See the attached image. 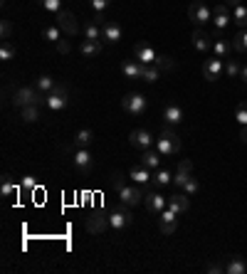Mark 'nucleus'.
Instances as JSON below:
<instances>
[{
    "mask_svg": "<svg viewBox=\"0 0 247 274\" xmlns=\"http://www.w3.org/2000/svg\"><path fill=\"white\" fill-rule=\"evenodd\" d=\"M121 107H124V111H129V114H133V116H141V114H146L149 101H146V96H144V94L131 91V94H126V96L121 99Z\"/></svg>",
    "mask_w": 247,
    "mask_h": 274,
    "instance_id": "5",
    "label": "nucleus"
},
{
    "mask_svg": "<svg viewBox=\"0 0 247 274\" xmlns=\"http://www.w3.org/2000/svg\"><path fill=\"white\" fill-rule=\"evenodd\" d=\"M101 40L109 45H116L121 40V25L114 20H107V25H101Z\"/></svg>",
    "mask_w": 247,
    "mask_h": 274,
    "instance_id": "16",
    "label": "nucleus"
},
{
    "mask_svg": "<svg viewBox=\"0 0 247 274\" xmlns=\"http://www.w3.org/2000/svg\"><path fill=\"white\" fill-rule=\"evenodd\" d=\"M13 104L15 107H30V104H35L38 107V89H32V87H22V89L15 91V96H13Z\"/></svg>",
    "mask_w": 247,
    "mask_h": 274,
    "instance_id": "10",
    "label": "nucleus"
},
{
    "mask_svg": "<svg viewBox=\"0 0 247 274\" xmlns=\"http://www.w3.org/2000/svg\"><path fill=\"white\" fill-rule=\"evenodd\" d=\"M57 50L62 52V55H67V52H69V42H67V40H59V42H57Z\"/></svg>",
    "mask_w": 247,
    "mask_h": 274,
    "instance_id": "50",
    "label": "nucleus"
},
{
    "mask_svg": "<svg viewBox=\"0 0 247 274\" xmlns=\"http://www.w3.org/2000/svg\"><path fill=\"white\" fill-rule=\"evenodd\" d=\"M225 5L228 8H237V5H242V0H225Z\"/></svg>",
    "mask_w": 247,
    "mask_h": 274,
    "instance_id": "51",
    "label": "nucleus"
},
{
    "mask_svg": "<svg viewBox=\"0 0 247 274\" xmlns=\"http://www.w3.org/2000/svg\"><path fill=\"white\" fill-rule=\"evenodd\" d=\"M193 47L198 50V52H210L213 50V37L208 32H203V30H193Z\"/></svg>",
    "mask_w": 247,
    "mask_h": 274,
    "instance_id": "20",
    "label": "nucleus"
},
{
    "mask_svg": "<svg viewBox=\"0 0 247 274\" xmlns=\"http://www.w3.org/2000/svg\"><path fill=\"white\" fill-rule=\"evenodd\" d=\"M35 3H40V5H45V0H35Z\"/></svg>",
    "mask_w": 247,
    "mask_h": 274,
    "instance_id": "54",
    "label": "nucleus"
},
{
    "mask_svg": "<svg viewBox=\"0 0 247 274\" xmlns=\"http://www.w3.org/2000/svg\"><path fill=\"white\" fill-rule=\"evenodd\" d=\"M158 77H161V70H158V64H146V67H144V77H141L144 82L153 84V82H156Z\"/></svg>",
    "mask_w": 247,
    "mask_h": 274,
    "instance_id": "36",
    "label": "nucleus"
},
{
    "mask_svg": "<svg viewBox=\"0 0 247 274\" xmlns=\"http://www.w3.org/2000/svg\"><path fill=\"white\" fill-rule=\"evenodd\" d=\"M129 178H131L136 185H146V183H151L153 170H149L146 165L136 163V165H131V170H129Z\"/></svg>",
    "mask_w": 247,
    "mask_h": 274,
    "instance_id": "18",
    "label": "nucleus"
},
{
    "mask_svg": "<svg viewBox=\"0 0 247 274\" xmlns=\"http://www.w3.org/2000/svg\"><path fill=\"white\" fill-rule=\"evenodd\" d=\"M129 144L133 148H138V151H146V148H153V136L146 128H136V131H131V136H129Z\"/></svg>",
    "mask_w": 247,
    "mask_h": 274,
    "instance_id": "9",
    "label": "nucleus"
},
{
    "mask_svg": "<svg viewBox=\"0 0 247 274\" xmlns=\"http://www.w3.org/2000/svg\"><path fill=\"white\" fill-rule=\"evenodd\" d=\"M240 139H242V144H247V126L240 128Z\"/></svg>",
    "mask_w": 247,
    "mask_h": 274,
    "instance_id": "52",
    "label": "nucleus"
},
{
    "mask_svg": "<svg viewBox=\"0 0 247 274\" xmlns=\"http://www.w3.org/2000/svg\"><path fill=\"white\" fill-rule=\"evenodd\" d=\"M225 272H228V274H245V272H247L245 257L232 255V257L228 259V264H225Z\"/></svg>",
    "mask_w": 247,
    "mask_h": 274,
    "instance_id": "25",
    "label": "nucleus"
},
{
    "mask_svg": "<svg viewBox=\"0 0 247 274\" xmlns=\"http://www.w3.org/2000/svg\"><path fill=\"white\" fill-rule=\"evenodd\" d=\"M45 10H50V13H62V0H45V5H42Z\"/></svg>",
    "mask_w": 247,
    "mask_h": 274,
    "instance_id": "42",
    "label": "nucleus"
},
{
    "mask_svg": "<svg viewBox=\"0 0 247 274\" xmlns=\"http://www.w3.org/2000/svg\"><path fill=\"white\" fill-rule=\"evenodd\" d=\"M235 119L240 126H247V104H237L235 107Z\"/></svg>",
    "mask_w": 247,
    "mask_h": 274,
    "instance_id": "39",
    "label": "nucleus"
},
{
    "mask_svg": "<svg viewBox=\"0 0 247 274\" xmlns=\"http://www.w3.org/2000/svg\"><path fill=\"white\" fill-rule=\"evenodd\" d=\"M168 208H171L175 215H183V213H188L190 210V200L186 193H175L171 200H168Z\"/></svg>",
    "mask_w": 247,
    "mask_h": 274,
    "instance_id": "21",
    "label": "nucleus"
},
{
    "mask_svg": "<svg viewBox=\"0 0 247 274\" xmlns=\"http://www.w3.org/2000/svg\"><path fill=\"white\" fill-rule=\"evenodd\" d=\"M230 50H232V45H230L228 40H215L213 42V52H215V57H228L230 55Z\"/></svg>",
    "mask_w": 247,
    "mask_h": 274,
    "instance_id": "33",
    "label": "nucleus"
},
{
    "mask_svg": "<svg viewBox=\"0 0 247 274\" xmlns=\"http://www.w3.org/2000/svg\"><path fill=\"white\" fill-rule=\"evenodd\" d=\"M57 25L62 27V32H67V35H77L79 32V22L72 13H67V10H62L57 13Z\"/></svg>",
    "mask_w": 247,
    "mask_h": 274,
    "instance_id": "15",
    "label": "nucleus"
},
{
    "mask_svg": "<svg viewBox=\"0 0 247 274\" xmlns=\"http://www.w3.org/2000/svg\"><path fill=\"white\" fill-rule=\"evenodd\" d=\"M131 222H133V213L129 210V205H124V202L109 213V225H112L114 230H126Z\"/></svg>",
    "mask_w": 247,
    "mask_h": 274,
    "instance_id": "4",
    "label": "nucleus"
},
{
    "mask_svg": "<svg viewBox=\"0 0 247 274\" xmlns=\"http://www.w3.org/2000/svg\"><path fill=\"white\" fill-rule=\"evenodd\" d=\"M188 173H181V170H175V176H173V185H178V188H183L186 183H188Z\"/></svg>",
    "mask_w": 247,
    "mask_h": 274,
    "instance_id": "44",
    "label": "nucleus"
},
{
    "mask_svg": "<svg viewBox=\"0 0 247 274\" xmlns=\"http://www.w3.org/2000/svg\"><path fill=\"white\" fill-rule=\"evenodd\" d=\"M94 144V131L92 128H82V131H77V136H75V146L79 148H89Z\"/></svg>",
    "mask_w": 247,
    "mask_h": 274,
    "instance_id": "27",
    "label": "nucleus"
},
{
    "mask_svg": "<svg viewBox=\"0 0 247 274\" xmlns=\"http://www.w3.org/2000/svg\"><path fill=\"white\" fill-rule=\"evenodd\" d=\"M107 227H109V215H104L101 210H94V213L87 218V232L101 235V232H107Z\"/></svg>",
    "mask_w": 247,
    "mask_h": 274,
    "instance_id": "6",
    "label": "nucleus"
},
{
    "mask_svg": "<svg viewBox=\"0 0 247 274\" xmlns=\"http://www.w3.org/2000/svg\"><path fill=\"white\" fill-rule=\"evenodd\" d=\"M183 190H186L188 195H195V193H198V181H195V178L190 176V178H188V183L183 185Z\"/></svg>",
    "mask_w": 247,
    "mask_h": 274,
    "instance_id": "46",
    "label": "nucleus"
},
{
    "mask_svg": "<svg viewBox=\"0 0 247 274\" xmlns=\"http://www.w3.org/2000/svg\"><path fill=\"white\" fill-rule=\"evenodd\" d=\"M232 22L237 25V27H247V8L245 5H237V8H232Z\"/></svg>",
    "mask_w": 247,
    "mask_h": 274,
    "instance_id": "31",
    "label": "nucleus"
},
{
    "mask_svg": "<svg viewBox=\"0 0 247 274\" xmlns=\"http://www.w3.org/2000/svg\"><path fill=\"white\" fill-rule=\"evenodd\" d=\"M144 202H146V210L149 213H153V215H161L163 210H166V205H168V200L161 195V193H149V195H144Z\"/></svg>",
    "mask_w": 247,
    "mask_h": 274,
    "instance_id": "13",
    "label": "nucleus"
},
{
    "mask_svg": "<svg viewBox=\"0 0 247 274\" xmlns=\"http://www.w3.org/2000/svg\"><path fill=\"white\" fill-rule=\"evenodd\" d=\"M67 104H69V89L64 84H55V89L47 94V104L45 107H50L52 111H62L67 109Z\"/></svg>",
    "mask_w": 247,
    "mask_h": 274,
    "instance_id": "3",
    "label": "nucleus"
},
{
    "mask_svg": "<svg viewBox=\"0 0 247 274\" xmlns=\"http://www.w3.org/2000/svg\"><path fill=\"white\" fill-rule=\"evenodd\" d=\"M18 190V185H15V178L10 176V173H3V183H0V195L3 198H10L13 193Z\"/></svg>",
    "mask_w": 247,
    "mask_h": 274,
    "instance_id": "28",
    "label": "nucleus"
},
{
    "mask_svg": "<svg viewBox=\"0 0 247 274\" xmlns=\"http://www.w3.org/2000/svg\"><path fill=\"white\" fill-rule=\"evenodd\" d=\"M79 52H82V57H96L101 52V42L99 40H84L79 45Z\"/></svg>",
    "mask_w": 247,
    "mask_h": 274,
    "instance_id": "26",
    "label": "nucleus"
},
{
    "mask_svg": "<svg viewBox=\"0 0 247 274\" xmlns=\"http://www.w3.org/2000/svg\"><path fill=\"white\" fill-rule=\"evenodd\" d=\"M175 227H178L175 213H173L171 208H168V210H163V213H161V218H158V230H161V235H173V232H175Z\"/></svg>",
    "mask_w": 247,
    "mask_h": 274,
    "instance_id": "14",
    "label": "nucleus"
},
{
    "mask_svg": "<svg viewBox=\"0 0 247 274\" xmlns=\"http://www.w3.org/2000/svg\"><path fill=\"white\" fill-rule=\"evenodd\" d=\"M178 170H181V173H188V176H193V163H190V161H181V163H178Z\"/></svg>",
    "mask_w": 247,
    "mask_h": 274,
    "instance_id": "48",
    "label": "nucleus"
},
{
    "mask_svg": "<svg viewBox=\"0 0 247 274\" xmlns=\"http://www.w3.org/2000/svg\"><path fill=\"white\" fill-rule=\"evenodd\" d=\"M225 72H228V77H240V72H242V67H240V62H228V67H225Z\"/></svg>",
    "mask_w": 247,
    "mask_h": 274,
    "instance_id": "43",
    "label": "nucleus"
},
{
    "mask_svg": "<svg viewBox=\"0 0 247 274\" xmlns=\"http://www.w3.org/2000/svg\"><path fill=\"white\" fill-rule=\"evenodd\" d=\"M42 35H45L47 42H59V40H62V27H59V25H47V27L42 30Z\"/></svg>",
    "mask_w": 247,
    "mask_h": 274,
    "instance_id": "35",
    "label": "nucleus"
},
{
    "mask_svg": "<svg viewBox=\"0 0 247 274\" xmlns=\"http://www.w3.org/2000/svg\"><path fill=\"white\" fill-rule=\"evenodd\" d=\"M208 272L210 274H220V272H225V267H223V264H218V262H210V264H208Z\"/></svg>",
    "mask_w": 247,
    "mask_h": 274,
    "instance_id": "49",
    "label": "nucleus"
},
{
    "mask_svg": "<svg viewBox=\"0 0 247 274\" xmlns=\"http://www.w3.org/2000/svg\"><path fill=\"white\" fill-rule=\"evenodd\" d=\"M230 45H232L235 52H247V30H240L237 35H232Z\"/></svg>",
    "mask_w": 247,
    "mask_h": 274,
    "instance_id": "29",
    "label": "nucleus"
},
{
    "mask_svg": "<svg viewBox=\"0 0 247 274\" xmlns=\"http://www.w3.org/2000/svg\"><path fill=\"white\" fill-rule=\"evenodd\" d=\"M35 89L42 91V94H50V91L55 89V79L50 74H42V77H38V82H35Z\"/></svg>",
    "mask_w": 247,
    "mask_h": 274,
    "instance_id": "30",
    "label": "nucleus"
},
{
    "mask_svg": "<svg viewBox=\"0 0 247 274\" xmlns=\"http://www.w3.org/2000/svg\"><path fill=\"white\" fill-rule=\"evenodd\" d=\"M151 183H153V188H166V185H171L173 183V173L168 170V168H158V170H153V178H151Z\"/></svg>",
    "mask_w": 247,
    "mask_h": 274,
    "instance_id": "24",
    "label": "nucleus"
},
{
    "mask_svg": "<svg viewBox=\"0 0 247 274\" xmlns=\"http://www.w3.org/2000/svg\"><path fill=\"white\" fill-rule=\"evenodd\" d=\"M240 79H242V82H245V84H247V64H245V67H242V72H240Z\"/></svg>",
    "mask_w": 247,
    "mask_h": 274,
    "instance_id": "53",
    "label": "nucleus"
},
{
    "mask_svg": "<svg viewBox=\"0 0 247 274\" xmlns=\"http://www.w3.org/2000/svg\"><path fill=\"white\" fill-rule=\"evenodd\" d=\"M156 151H158L163 158H171L173 153L181 151V139L175 136L173 128H163V131H161V136L156 139Z\"/></svg>",
    "mask_w": 247,
    "mask_h": 274,
    "instance_id": "1",
    "label": "nucleus"
},
{
    "mask_svg": "<svg viewBox=\"0 0 247 274\" xmlns=\"http://www.w3.org/2000/svg\"><path fill=\"white\" fill-rule=\"evenodd\" d=\"M109 3L112 0H89V5H92V10H94L96 15H104V10L109 8Z\"/></svg>",
    "mask_w": 247,
    "mask_h": 274,
    "instance_id": "40",
    "label": "nucleus"
},
{
    "mask_svg": "<svg viewBox=\"0 0 247 274\" xmlns=\"http://www.w3.org/2000/svg\"><path fill=\"white\" fill-rule=\"evenodd\" d=\"M84 40H101V25H96L94 20L84 25Z\"/></svg>",
    "mask_w": 247,
    "mask_h": 274,
    "instance_id": "34",
    "label": "nucleus"
},
{
    "mask_svg": "<svg viewBox=\"0 0 247 274\" xmlns=\"http://www.w3.org/2000/svg\"><path fill=\"white\" fill-rule=\"evenodd\" d=\"M156 64H158L161 72H173V70H175V62H173V57H168V55H158Z\"/></svg>",
    "mask_w": 247,
    "mask_h": 274,
    "instance_id": "38",
    "label": "nucleus"
},
{
    "mask_svg": "<svg viewBox=\"0 0 247 274\" xmlns=\"http://www.w3.org/2000/svg\"><path fill=\"white\" fill-rule=\"evenodd\" d=\"M22 190H35V178L32 176H25L22 178Z\"/></svg>",
    "mask_w": 247,
    "mask_h": 274,
    "instance_id": "47",
    "label": "nucleus"
},
{
    "mask_svg": "<svg viewBox=\"0 0 247 274\" xmlns=\"http://www.w3.org/2000/svg\"><path fill=\"white\" fill-rule=\"evenodd\" d=\"M124 185H126V176H124V173H114V176H112V188L119 193Z\"/></svg>",
    "mask_w": 247,
    "mask_h": 274,
    "instance_id": "41",
    "label": "nucleus"
},
{
    "mask_svg": "<svg viewBox=\"0 0 247 274\" xmlns=\"http://www.w3.org/2000/svg\"><path fill=\"white\" fill-rule=\"evenodd\" d=\"M188 18H190L193 25L203 27V25L213 22V10H210L203 0H195V3H190V5H188Z\"/></svg>",
    "mask_w": 247,
    "mask_h": 274,
    "instance_id": "2",
    "label": "nucleus"
},
{
    "mask_svg": "<svg viewBox=\"0 0 247 274\" xmlns=\"http://www.w3.org/2000/svg\"><path fill=\"white\" fill-rule=\"evenodd\" d=\"M223 59L220 57H213V59H205L203 62V77L208 79V82H215V79H220V74H223Z\"/></svg>",
    "mask_w": 247,
    "mask_h": 274,
    "instance_id": "11",
    "label": "nucleus"
},
{
    "mask_svg": "<svg viewBox=\"0 0 247 274\" xmlns=\"http://www.w3.org/2000/svg\"><path fill=\"white\" fill-rule=\"evenodd\" d=\"M161 161H163V156H161L156 148H146V151H141V158H138V163L146 165L149 170H158V168H161Z\"/></svg>",
    "mask_w": 247,
    "mask_h": 274,
    "instance_id": "17",
    "label": "nucleus"
},
{
    "mask_svg": "<svg viewBox=\"0 0 247 274\" xmlns=\"http://www.w3.org/2000/svg\"><path fill=\"white\" fill-rule=\"evenodd\" d=\"M0 35H3V40H10V35H13V25H10V20H3V25H0Z\"/></svg>",
    "mask_w": 247,
    "mask_h": 274,
    "instance_id": "45",
    "label": "nucleus"
},
{
    "mask_svg": "<svg viewBox=\"0 0 247 274\" xmlns=\"http://www.w3.org/2000/svg\"><path fill=\"white\" fill-rule=\"evenodd\" d=\"M230 20H232V18H230V8L225 5V3L213 8V25H215V32H218V35H220V32L228 27Z\"/></svg>",
    "mask_w": 247,
    "mask_h": 274,
    "instance_id": "8",
    "label": "nucleus"
},
{
    "mask_svg": "<svg viewBox=\"0 0 247 274\" xmlns=\"http://www.w3.org/2000/svg\"><path fill=\"white\" fill-rule=\"evenodd\" d=\"M13 57H15V45H13L10 40H3V45H0V59L8 62V59H13Z\"/></svg>",
    "mask_w": 247,
    "mask_h": 274,
    "instance_id": "37",
    "label": "nucleus"
},
{
    "mask_svg": "<svg viewBox=\"0 0 247 274\" xmlns=\"http://www.w3.org/2000/svg\"><path fill=\"white\" fill-rule=\"evenodd\" d=\"M119 198H121L124 205L133 208V205H138V202L144 200V193H141V188H136V185H124V188L119 190Z\"/></svg>",
    "mask_w": 247,
    "mask_h": 274,
    "instance_id": "12",
    "label": "nucleus"
},
{
    "mask_svg": "<svg viewBox=\"0 0 247 274\" xmlns=\"http://www.w3.org/2000/svg\"><path fill=\"white\" fill-rule=\"evenodd\" d=\"M72 163H75V168L79 170V173H89V170H92V165H94V156H92V151H89V148H77Z\"/></svg>",
    "mask_w": 247,
    "mask_h": 274,
    "instance_id": "7",
    "label": "nucleus"
},
{
    "mask_svg": "<svg viewBox=\"0 0 247 274\" xmlns=\"http://www.w3.org/2000/svg\"><path fill=\"white\" fill-rule=\"evenodd\" d=\"M144 67H146V64H141V62L133 57V59H126V62L121 64V72H124L126 79H141V77H144Z\"/></svg>",
    "mask_w": 247,
    "mask_h": 274,
    "instance_id": "19",
    "label": "nucleus"
},
{
    "mask_svg": "<svg viewBox=\"0 0 247 274\" xmlns=\"http://www.w3.org/2000/svg\"><path fill=\"white\" fill-rule=\"evenodd\" d=\"M133 57H136L141 64H156V59H158V55L153 52V47H149V45H138V47L133 50Z\"/></svg>",
    "mask_w": 247,
    "mask_h": 274,
    "instance_id": "22",
    "label": "nucleus"
},
{
    "mask_svg": "<svg viewBox=\"0 0 247 274\" xmlns=\"http://www.w3.org/2000/svg\"><path fill=\"white\" fill-rule=\"evenodd\" d=\"M163 119H166V124L175 126V124L183 121V109H181L178 104H166V107H163Z\"/></svg>",
    "mask_w": 247,
    "mask_h": 274,
    "instance_id": "23",
    "label": "nucleus"
},
{
    "mask_svg": "<svg viewBox=\"0 0 247 274\" xmlns=\"http://www.w3.org/2000/svg\"><path fill=\"white\" fill-rule=\"evenodd\" d=\"M20 116H22V121L32 124V121H38V119H40V107H35V104L22 107V109H20Z\"/></svg>",
    "mask_w": 247,
    "mask_h": 274,
    "instance_id": "32",
    "label": "nucleus"
}]
</instances>
